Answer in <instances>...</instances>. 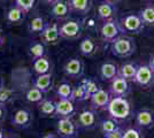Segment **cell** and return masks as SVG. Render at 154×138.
Segmentation results:
<instances>
[{
  "instance_id": "3",
  "label": "cell",
  "mask_w": 154,
  "mask_h": 138,
  "mask_svg": "<svg viewBox=\"0 0 154 138\" xmlns=\"http://www.w3.org/2000/svg\"><path fill=\"white\" fill-rule=\"evenodd\" d=\"M120 26L122 32L128 35H139L145 28L139 14H128L123 16L120 20Z\"/></svg>"
},
{
  "instance_id": "37",
  "label": "cell",
  "mask_w": 154,
  "mask_h": 138,
  "mask_svg": "<svg viewBox=\"0 0 154 138\" xmlns=\"http://www.w3.org/2000/svg\"><path fill=\"white\" fill-rule=\"evenodd\" d=\"M5 115H6V109H5V107H4L2 104H0V122L4 120Z\"/></svg>"
},
{
  "instance_id": "9",
  "label": "cell",
  "mask_w": 154,
  "mask_h": 138,
  "mask_svg": "<svg viewBox=\"0 0 154 138\" xmlns=\"http://www.w3.org/2000/svg\"><path fill=\"white\" fill-rule=\"evenodd\" d=\"M64 74L70 78L77 79L81 78L84 75V65L83 62L77 58L69 59L63 67Z\"/></svg>"
},
{
  "instance_id": "34",
  "label": "cell",
  "mask_w": 154,
  "mask_h": 138,
  "mask_svg": "<svg viewBox=\"0 0 154 138\" xmlns=\"http://www.w3.org/2000/svg\"><path fill=\"white\" fill-rule=\"evenodd\" d=\"M122 138H144L140 128H129L123 131Z\"/></svg>"
},
{
  "instance_id": "43",
  "label": "cell",
  "mask_w": 154,
  "mask_h": 138,
  "mask_svg": "<svg viewBox=\"0 0 154 138\" xmlns=\"http://www.w3.org/2000/svg\"><path fill=\"white\" fill-rule=\"evenodd\" d=\"M0 138H6V135L2 130H0Z\"/></svg>"
},
{
  "instance_id": "39",
  "label": "cell",
  "mask_w": 154,
  "mask_h": 138,
  "mask_svg": "<svg viewBox=\"0 0 154 138\" xmlns=\"http://www.w3.org/2000/svg\"><path fill=\"white\" fill-rule=\"evenodd\" d=\"M43 1H44L45 4H48V5H51V6H52V5H54V4H55L58 0H43Z\"/></svg>"
},
{
  "instance_id": "41",
  "label": "cell",
  "mask_w": 154,
  "mask_h": 138,
  "mask_svg": "<svg viewBox=\"0 0 154 138\" xmlns=\"http://www.w3.org/2000/svg\"><path fill=\"white\" fill-rule=\"evenodd\" d=\"M39 138H55V136L52 135V133H46V135H44V136H42V137Z\"/></svg>"
},
{
  "instance_id": "30",
  "label": "cell",
  "mask_w": 154,
  "mask_h": 138,
  "mask_svg": "<svg viewBox=\"0 0 154 138\" xmlns=\"http://www.w3.org/2000/svg\"><path fill=\"white\" fill-rule=\"evenodd\" d=\"M88 99H90V96L88 94L85 84L82 82L81 84H78L77 86L74 87L71 100L72 101H84V100H88Z\"/></svg>"
},
{
  "instance_id": "38",
  "label": "cell",
  "mask_w": 154,
  "mask_h": 138,
  "mask_svg": "<svg viewBox=\"0 0 154 138\" xmlns=\"http://www.w3.org/2000/svg\"><path fill=\"white\" fill-rule=\"evenodd\" d=\"M148 65H149V67L152 68L154 70V54H152L151 55V58H149V62H148Z\"/></svg>"
},
{
  "instance_id": "28",
  "label": "cell",
  "mask_w": 154,
  "mask_h": 138,
  "mask_svg": "<svg viewBox=\"0 0 154 138\" xmlns=\"http://www.w3.org/2000/svg\"><path fill=\"white\" fill-rule=\"evenodd\" d=\"M47 22L45 21L44 17H42V16H36V17H33L30 22V24H29V31L31 33H40L43 32L44 30H45V28L47 26Z\"/></svg>"
},
{
  "instance_id": "13",
  "label": "cell",
  "mask_w": 154,
  "mask_h": 138,
  "mask_svg": "<svg viewBox=\"0 0 154 138\" xmlns=\"http://www.w3.org/2000/svg\"><path fill=\"white\" fill-rule=\"evenodd\" d=\"M55 116H59V118H71L76 112L74 101L71 99H59L55 103Z\"/></svg>"
},
{
  "instance_id": "32",
  "label": "cell",
  "mask_w": 154,
  "mask_h": 138,
  "mask_svg": "<svg viewBox=\"0 0 154 138\" xmlns=\"http://www.w3.org/2000/svg\"><path fill=\"white\" fill-rule=\"evenodd\" d=\"M72 90H74V87L69 83L63 82L57 87V96L59 97V99H71Z\"/></svg>"
},
{
  "instance_id": "35",
  "label": "cell",
  "mask_w": 154,
  "mask_h": 138,
  "mask_svg": "<svg viewBox=\"0 0 154 138\" xmlns=\"http://www.w3.org/2000/svg\"><path fill=\"white\" fill-rule=\"evenodd\" d=\"M83 83L85 84V87H86V91H88V94L90 96V98H91V96L93 94V93H96L100 87H98V85H97V83L93 81V79H90V78H88V79H84L83 81Z\"/></svg>"
},
{
  "instance_id": "15",
  "label": "cell",
  "mask_w": 154,
  "mask_h": 138,
  "mask_svg": "<svg viewBox=\"0 0 154 138\" xmlns=\"http://www.w3.org/2000/svg\"><path fill=\"white\" fill-rule=\"evenodd\" d=\"M136 123L138 128L151 129L154 127V112L151 109H140L136 114Z\"/></svg>"
},
{
  "instance_id": "40",
  "label": "cell",
  "mask_w": 154,
  "mask_h": 138,
  "mask_svg": "<svg viewBox=\"0 0 154 138\" xmlns=\"http://www.w3.org/2000/svg\"><path fill=\"white\" fill-rule=\"evenodd\" d=\"M103 1H106V2H109V4H114V5H116V4H119L121 0H103Z\"/></svg>"
},
{
  "instance_id": "2",
  "label": "cell",
  "mask_w": 154,
  "mask_h": 138,
  "mask_svg": "<svg viewBox=\"0 0 154 138\" xmlns=\"http://www.w3.org/2000/svg\"><path fill=\"white\" fill-rule=\"evenodd\" d=\"M112 53L117 58H129L136 51V43L131 37L120 36L112 43Z\"/></svg>"
},
{
  "instance_id": "24",
  "label": "cell",
  "mask_w": 154,
  "mask_h": 138,
  "mask_svg": "<svg viewBox=\"0 0 154 138\" xmlns=\"http://www.w3.org/2000/svg\"><path fill=\"white\" fill-rule=\"evenodd\" d=\"M79 51L81 53L85 55V57H91L97 52V45L94 43V40L90 38V37H86L84 38L81 43H79Z\"/></svg>"
},
{
  "instance_id": "5",
  "label": "cell",
  "mask_w": 154,
  "mask_h": 138,
  "mask_svg": "<svg viewBox=\"0 0 154 138\" xmlns=\"http://www.w3.org/2000/svg\"><path fill=\"white\" fill-rule=\"evenodd\" d=\"M83 31V24L81 21L68 20L60 26V36L66 39H77Z\"/></svg>"
},
{
  "instance_id": "16",
  "label": "cell",
  "mask_w": 154,
  "mask_h": 138,
  "mask_svg": "<svg viewBox=\"0 0 154 138\" xmlns=\"http://www.w3.org/2000/svg\"><path fill=\"white\" fill-rule=\"evenodd\" d=\"M70 7L68 5V1L64 0H58L54 5L51 6V15L52 17L57 19V20H66L68 19L69 14H70Z\"/></svg>"
},
{
  "instance_id": "7",
  "label": "cell",
  "mask_w": 154,
  "mask_h": 138,
  "mask_svg": "<svg viewBox=\"0 0 154 138\" xmlns=\"http://www.w3.org/2000/svg\"><path fill=\"white\" fill-rule=\"evenodd\" d=\"M135 83L145 89L154 86V70L149 67V65L139 66L137 75H136Z\"/></svg>"
},
{
  "instance_id": "18",
  "label": "cell",
  "mask_w": 154,
  "mask_h": 138,
  "mask_svg": "<svg viewBox=\"0 0 154 138\" xmlns=\"http://www.w3.org/2000/svg\"><path fill=\"white\" fill-rule=\"evenodd\" d=\"M116 14H117V7L114 4H109V2L103 1L98 6V16L103 21L116 19Z\"/></svg>"
},
{
  "instance_id": "26",
  "label": "cell",
  "mask_w": 154,
  "mask_h": 138,
  "mask_svg": "<svg viewBox=\"0 0 154 138\" xmlns=\"http://www.w3.org/2000/svg\"><path fill=\"white\" fill-rule=\"evenodd\" d=\"M24 12L19 8V7L14 6L12 8H9V11L6 14V20L9 23H21L24 20Z\"/></svg>"
},
{
  "instance_id": "27",
  "label": "cell",
  "mask_w": 154,
  "mask_h": 138,
  "mask_svg": "<svg viewBox=\"0 0 154 138\" xmlns=\"http://www.w3.org/2000/svg\"><path fill=\"white\" fill-rule=\"evenodd\" d=\"M145 26H154V5L145 6L139 13Z\"/></svg>"
},
{
  "instance_id": "33",
  "label": "cell",
  "mask_w": 154,
  "mask_h": 138,
  "mask_svg": "<svg viewBox=\"0 0 154 138\" xmlns=\"http://www.w3.org/2000/svg\"><path fill=\"white\" fill-rule=\"evenodd\" d=\"M14 2H15V6L21 8L24 13H28L35 6L36 0H14Z\"/></svg>"
},
{
  "instance_id": "29",
  "label": "cell",
  "mask_w": 154,
  "mask_h": 138,
  "mask_svg": "<svg viewBox=\"0 0 154 138\" xmlns=\"http://www.w3.org/2000/svg\"><path fill=\"white\" fill-rule=\"evenodd\" d=\"M29 51H30V55H31L32 60L43 58L46 54L45 44L39 43V41H32L29 46Z\"/></svg>"
},
{
  "instance_id": "42",
  "label": "cell",
  "mask_w": 154,
  "mask_h": 138,
  "mask_svg": "<svg viewBox=\"0 0 154 138\" xmlns=\"http://www.w3.org/2000/svg\"><path fill=\"white\" fill-rule=\"evenodd\" d=\"M4 41H5V39H4V37H2V35H1V32H0V46L4 44Z\"/></svg>"
},
{
  "instance_id": "4",
  "label": "cell",
  "mask_w": 154,
  "mask_h": 138,
  "mask_svg": "<svg viewBox=\"0 0 154 138\" xmlns=\"http://www.w3.org/2000/svg\"><path fill=\"white\" fill-rule=\"evenodd\" d=\"M122 32V29L120 26V21L116 19L108 21H103L101 29H100V35L103 41H108V43H113L115 39H117Z\"/></svg>"
},
{
  "instance_id": "36",
  "label": "cell",
  "mask_w": 154,
  "mask_h": 138,
  "mask_svg": "<svg viewBox=\"0 0 154 138\" xmlns=\"http://www.w3.org/2000/svg\"><path fill=\"white\" fill-rule=\"evenodd\" d=\"M122 135H123V130L120 128L119 130L114 131L113 133H109L107 136H103V138H122Z\"/></svg>"
},
{
  "instance_id": "31",
  "label": "cell",
  "mask_w": 154,
  "mask_h": 138,
  "mask_svg": "<svg viewBox=\"0 0 154 138\" xmlns=\"http://www.w3.org/2000/svg\"><path fill=\"white\" fill-rule=\"evenodd\" d=\"M26 99L29 103H33V104H39L43 99H44V93L40 91L39 89L32 86L30 87L26 93Z\"/></svg>"
},
{
  "instance_id": "12",
  "label": "cell",
  "mask_w": 154,
  "mask_h": 138,
  "mask_svg": "<svg viewBox=\"0 0 154 138\" xmlns=\"http://www.w3.org/2000/svg\"><path fill=\"white\" fill-rule=\"evenodd\" d=\"M32 115L30 111L26 108H21L14 113L13 118H12V124L19 129H26L30 127Z\"/></svg>"
},
{
  "instance_id": "25",
  "label": "cell",
  "mask_w": 154,
  "mask_h": 138,
  "mask_svg": "<svg viewBox=\"0 0 154 138\" xmlns=\"http://www.w3.org/2000/svg\"><path fill=\"white\" fill-rule=\"evenodd\" d=\"M38 109L44 116H55V103L50 99H43L38 104Z\"/></svg>"
},
{
  "instance_id": "20",
  "label": "cell",
  "mask_w": 154,
  "mask_h": 138,
  "mask_svg": "<svg viewBox=\"0 0 154 138\" xmlns=\"http://www.w3.org/2000/svg\"><path fill=\"white\" fill-rule=\"evenodd\" d=\"M117 75H119V67L112 61L103 62L101 67H100V76H101V78L103 81L112 82Z\"/></svg>"
},
{
  "instance_id": "8",
  "label": "cell",
  "mask_w": 154,
  "mask_h": 138,
  "mask_svg": "<svg viewBox=\"0 0 154 138\" xmlns=\"http://www.w3.org/2000/svg\"><path fill=\"white\" fill-rule=\"evenodd\" d=\"M110 94L113 97H127L130 92L129 81L117 75L115 78L110 82Z\"/></svg>"
},
{
  "instance_id": "11",
  "label": "cell",
  "mask_w": 154,
  "mask_h": 138,
  "mask_svg": "<svg viewBox=\"0 0 154 138\" xmlns=\"http://www.w3.org/2000/svg\"><path fill=\"white\" fill-rule=\"evenodd\" d=\"M110 92L106 91L103 89H99L96 93L91 96V105L94 109H107L110 103Z\"/></svg>"
},
{
  "instance_id": "14",
  "label": "cell",
  "mask_w": 154,
  "mask_h": 138,
  "mask_svg": "<svg viewBox=\"0 0 154 138\" xmlns=\"http://www.w3.org/2000/svg\"><path fill=\"white\" fill-rule=\"evenodd\" d=\"M77 125L78 128L83 129H93L97 125V115L94 111L85 109L78 114L77 118Z\"/></svg>"
},
{
  "instance_id": "6",
  "label": "cell",
  "mask_w": 154,
  "mask_h": 138,
  "mask_svg": "<svg viewBox=\"0 0 154 138\" xmlns=\"http://www.w3.org/2000/svg\"><path fill=\"white\" fill-rule=\"evenodd\" d=\"M78 125L71 118H61L57 123V132L62 138H76L78 136Z\"/></svg>"
},
{
  "instance_id": "1",
  "label": "cell",
  "mask_w": 154,
  "mask_h": 138,
  "mask_svg": "<svg viewBox=\"0 0 154 138\" xmlns=\"http://www.w3.org/2000/svg\"><path fill=\"white\" fill-rule=\"evenodd\" d=\"M110 118L116 120H127L131 115V105L124 97H113L107 107Z\"/></svg>"
},
{
  "instance_id": "17",
  "label": "cell",
  "mask_w": 154,
  "mask_h": 138,
  "mask_svg": "<svg viewBox=\"0 0 154 138\" xmlns=\"http://www.w3.org/2000/svg\"><path fill=\"white\" fill-rule=\"evenodd\" d=\"M52 85H53L52 72L38 75L37 77H35L33 81H32V86L39 89L43 93H47L52 89Z\"/></svg>"
},
{
  "instance_id": "21",
  "label": "cell",
  "mask_w": 154,
  "mask_h": 138,
  "mask_svg": "<svg viewBox=\"0 0 154 138\" xmlns=\"http://www.w3.org/2000/svg\"><path fill=\"white\" fill-rule=\"evenodd\" d=\"M68 5L71 12L86 15L92 8V0H68Z\"/></svg>"
},
{
  "instance_id": "23",
  "label": "cell",
  "mask_w": 154,
  "mask_h": 138,
  "mask_svg": "<svg viewBox=\"0 0 154 138\" xmlns=\"http://www.w3.org/2000/svg\"><path fill=\"white\" fill-rule=\"evenodd\" d=\"M32 68H33L35 72H37L38 75L51 72V63H50L48 59L45 57L32 60Z\"/></svg>"
},
{
  "instance_id": "45",
  "label": "cell",
  "mask_w": 154,
  "mask_h": 138,
  "mask_svg": "<svg viewBox=\"0 0 154 138\" xmlns=\"http://www.w3.org/2000/svg\"><path fill=\"white\" fill-rule=\"evenodd\" d=\"M0 86H1V79H0ZM0 89H1V87H0Z\"/></svg>"
},
{
  "instance_id": "19",
  "label": "cell",
  "mask_w": 154,
  "mask_h": 138,
  "mask_svg": "<svg viewBox=\"0 0 154 138\" xmlns=\"http://www.w3.org/2000/svg\"><path fill=\"white\" fill-rule=\"evenodd\" d=\"M139 66L135 62H125L119 68V75L129 82H135Z\"/></svg>"
},
{
  "instance_id": "22",
  "label": "cell",
  "mask_w": 154,
  "mask_h": 138,
  "mask_svg": "<svg viewBox=\"0 0 154 138\" xmlns=\"http://www.w3.org/2000/svg\"><path fill=\"white\" fill-rule=\"evenodd\" d=\"M120 128L121 127H120V123H119V120H116L114 118H105L100 123V129H101V132L103 133V136L113 133L114 131L119 130Z\"/></svg>"
},
{
  "instance_id": "10",
  "label": "cell",
  "mask_w": 154,
  "mask_h": 138,
  "mask_svg": "<svg viewBox=\"0 0 154 138\" xmlns=\"http://www.w3.org/2000/svg\"><path fill=\"white\" fill-rule=\"evenodd\" d=\"M61 38L60 36V26L58 23H53V24H47L45 30L40 33V39L42 43L45 45H51L58 43V40Z\"/></svg>"
},
{
  "instance_id": "44",
  "label": "cell",
  "mask_w": 154,
  "mask_h": 138,
  "mask_svg": "<svg viewBox=\"0 0 154 138\" xmlns=\"http://www.w3.org/2000/svg\"><path fill=\"white\" fill-rule=\"evenodd\" d=\"M6 138H16V137H13V136H9V137H6Z\"/></svg>"
}]
</instances>
